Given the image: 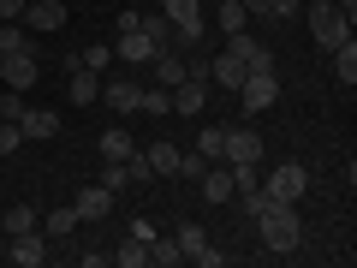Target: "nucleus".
Wrapping results in <instances>:
<instances>
[{"label": "nucleus", "instance_id": "1", "mask_svg": "<svg viewBox=\"0 0 357 268\" xmlns=\"http://www.w3.org/2000/svg\"><path fill=\"white\" fill-rule=\"evenodd\" d=\"M256 239H262V251L286 256L304 244V221H298V203H280V197H268V209L256 215Z\"/></svg>", "mask_w": 357, "mask_h": 268}, {"label": "nucleus", "instance_id": "2", "mask_svg": "<svg viewBox=\"0 0 357 268\" xmlns=\"http://www.w3.org/2000/svg\"><path fill=\"white\" fill-rule=\"evenodd\" d=\"M310 36H316L321 48L333 54L345 36H351V18H345L340 6H333V0H310Z\"/></svg>", "mask_w": 357, "mask_h": 268}, {"label": "nucleus", "instance_id": "3", "mask_svg": "<svg viewBox=\"0 0 357 268\" xmlns=\"http://www.w3.org/2000/svg\"><path fill=\"white\" fill-rule=\"evenodd\" d=\"M274 102H280V77L274 72H244V84H238L244 114H262V107H274Z\"/></svg>", "mask_w": 357, "mask_h": 268}, {"label": "nucleus", "instance_id": "4", "mask_svg": "<svg viewBox=\"0 0 357 268\" xmlns=\"http://www.w3.org/2000/svg\"><path fill=\"white\" fill-rule=\"evenodd\" d=\"M262 191H268V197H280V203H298V197L310 191V173H304L298 161H280L274 173H268V185H262Z\"/></svg>", "mask_w": 357, "mask_h": 268}, {"label": "nucleus", "instance_id": "5", "mask_svg": "<svg viewBox=\"0 0 357 268\" xmlns=\"http://www.w3.org/2000/svg\"><path fill=\"white\" fill-rule=\"evenodd\" d=\"M173 239H178V251H185V262H197V268H220V262H227V256H220L215 244L203 239V227H197V221H185Z\"/></svg>", "mask_w": 357, "mask_h": 268}, {"label": "nucleus", "instance_id": "6", "mask_svg": "<svg viewBox=\"0 0 357 268\" xmlns=\"http://www.w3.org/2000/svg\"><path fill=\"white\" fill-rule=\"evenodd\" d=\"M6 256H13V262L18 268H42V262H48V232H42V227H30V232H13V251H6Z\"/></svg>", "mask_w": 357, "mask_h": 268}, {"label": "nucleus", "instance_id": "7", "mask_svg": "<svg viewBox=\"0 0 357 268\" xmlns=\"http://www.w3.org/2000/svg\"><path fill=\"white\" fill-rule=\"evenodd\" d=\"M227 54L244 66V72H274V54H268L262 42H250L244 30H232V36H227Z\"/></svg>", "mask_w": 357, "mask_h": 268}, {"label": "nucleus", "instance_id": "8", "mask_svg": "<svg viewBox=\"0 0 357 268\" xmlns=\"http://www.w3.org/2000/svg\"><path fill=\"white\" fill-rule=\"evenodd\" d=\"M24 24H30V36L66 30V6H60V0H30V6H24Z\"/></svg>", "mask_w": 357, "mask_h": 268}, {"label": "nucleus", "instance_id": "9", "mask_svg": "<svg viewBox=\"0 0 357 268\" xmlns=\"http://www.w3.org/2000/svg\"><path fill=\"white\" fill-rule=\"evenodd\" d=\"M149 72H155V84H161V89L185 84V48H155L149 54Z\"/></svg>", "mask_w": 357, "mask_h": 268}, {"label": "nucleus", "instance_id": "10", "mask_svg": "<svg viewBox=\"0 0 357 268\" xmlns=\"http://www.w3.org/2000/svg\"><path fill=\"white\" fill-rule=\"evenodd\" d=\"M220 161H262V137H256L250 126H227V149H220Z\"/></svg>", "mask_w": 357, "mask_h": 268}, {"label": "nucleus", "instance_id": "11", "mask_svg": "<svg viewBox=\"0 0 357 268\" xmlns=\"http://www.w3.org/2000/svg\"><path fill=\"white\" fill-rule=\"evenodd\" d=\"M0 77H6V89L24 96V89L42 77V66H36V54H13V60H0Z\"/></svg>", "mask_w": 357, "mask_h": 268}, {"label": "nucleus", "instance_id": "12", "mask_svg": "<svg viewBox=\"0 0 357 268\" xmlns=\"http://www.w3.org/2000/svg\"><path fill=\"white\" fill-rule=\"evenodd\" d=\"M13 54H36V36H30L24 18H6L0 24V60H13Z\"/></svg>", "mask_w": 357, "mask_h": 268}, {"label": "nucleus", "instance_id": "13", "mask_svg": "<svg viewBox=\"0 0 357 268\" xmlns=\"http://www.w3.org/2000/svg\"><path fill=\"white\" fill-rule=\"evenodd\" d=\"M203 107H208V84H197V77L173 84V114H191V119H203Z\"/></svg>", "mask_w": 357, "mask_h": 268}, {"label": "nucleus", "instance_id": "14", "mask_svg": "<svg viewBox=\"0 0 357 268\" xmlns=\"http://www.w3.org/2000/svg\"><path fill=\"white\" fill-rule=\"evenodd\" d=\"M72 209H77V221H107V209H114V191H107V185H89V191H77V197H72Z\"/></svg>", "mask_w": 357, "mask_h": 268}, {"label": "nucleus", "instance_id": "15", "mask_svg": "<svg viewBox=\"0 0 357 268\" xmlns=\"http://www.w3.org/2000/svg\"><path fill=\"white\" fill-rule=\"evenodd\" d=\"M66 89H72V102H77V107L102 102V72H89V66H77V72H66Z\"/></svg>", "mask_w": 357, "mask_h": 268}, {"label": "nucleus", "instance_id": "16", "mask_svg": "<svg viewBox=\"0 0 357 268\" xmlns=\"http://www.w3.org/2000/svg\"><path fill=\"white\" fill-rule=\"evenodd\" d=\"M18 131H24V137H54V131H60V114H54V107H24V114H18Z\"/></svg>", "mask_w": 357, "mask_h": 268}, {"label": "nucleus", "instance_id": "17", "mask_svg": "<svg viewBox=\"0 0 357 268\" xmlns=\"http://www.w3.org/2000/svg\"><path fill=\"white\" fill-rule=\"evenodd\" d=\"M137 89H143V84H131V77H114V84H102V102L114 107V114H137Z\"/></svg>", "mask_w": 357, "mask_h": 268}, {"label": "nucleus", "instance_id": "18", "mask_svg": "<svg viewBox=\"0 0 357 268\" xmlns=\"http://www.w3.org/2000/svg\"><path fill=\"white\" fill-rule=\"evenodd\" d=\"M178 155H185L178 143H149V149H143V161H149L155 179H173V173H178Z\"/></svg>", "mask_w": 357, "mask_h": 268}, {"label": "nucleus", "instance_id": "19", "mask_svg": "<svg viewBox=\"0 0 357 268\" xmlns=\"http://www.w3.org/2000/svg\"><path fill=\"white\" fill-rule=\"evenodd\" d=\"M149 54H155V42L143 36V30H131V36L114 42V60H126V66H149Z\"/></svg>", "mask_w": 357, "mask_h": 268}, {"label": "nucleus", "instance_id": "20", "mask_svg": "<svg viewBox=\"0 0 357 268\" xmlns=\"http://www.w3.org/2000/svg\"><path fill=\"white\" fill-rule=\"evenodd\" d=\"M77 227H84V221H77V209H72V203H54L48 215H42V232H48V244H54V239H66V232H77Z\"/></svg>", "mask_w": 357, "mask_h": 268}, {"label": "nucleus", "instance_id": "21", "mask_svg": "<svg viewBox=\"0 0 357 268\" xmlns=\"http://www.w3.org/2000/svg\"><path fill=\"white\" fill-rule=\"evenodd\" d=\"M197 185H203V197H208V203H232V197H238V191H232V167H208V173L197 179Z\"/></svg>", "mask_w": 357, "mask_h": 268}, {"label": "nucleus", "instance_id": "22", "mask_svg": "<svg viewBox=\"0 0 357 268\" xmlns=\"http://www.w3.org/2000/svg\"><path fill=\"white\" fill-rule=\"evenodd\" d=\"M96 149H102V161H131V155H137V143H131V131L107 126V131H102V143H96Z\"/></svg>", "mask_w": 357, "mask_h": 268}, {"label": "nucleus", "instance_id": "23", "mask_svg": "<svg viewBox=\"0 0 357 268\" xmlns=\"http://www.w3.org/2000/svg\"><path fill=\"white\" fill-rule=\"evenodd\" d=\"M208 84H220V89H238V84H244V66L232 60V54H220V60H208Z\"/></svg>", "mask_w": 357, "mask_h": 268}, {"label": "nucleus", "instance_id": "24", "mask_svg": "<svg viewBox=\"0 0 357 268\" xmlns=\"http://www.w3.org/2000/svg\"><path fill=\"white\" fill-rule=\"evenodd\" d=\"M333 77H340V84H345V89H351V84H357V42H351V36H345V42H340V48H333Z\"/></svg>", "mask_w": 357, "mask_h": 268}, {"label": "nucleus", "instance_id": "25", "mask_svg": "<svg viewBox=\"0 0 357 268\" xmlns=\"http://www.w3.org/2000/svg\"><path fill=\"white\" fill-rule=\"evenodd\" d=\"M114 262H119V268H149V239H137V232H131V239L114 251Z\"/></svg>", "mask_w": 357, "mask_h": 268}, {"label": "nucleus", "instance_id": "26", "mask_svg": "<svg viewBox=\"0 0 357 268\" xmlns=\"http://www.w3.org/2000/svg\"><path fill=\"white\" fill-rule=\"evenodd\" d=\"M137 30L155 42V48H173V24H167L161 13H143V18H137Z\"/></svg>", "mask_w": 357, "mask_h": 268}, {"label": "nucleus", "instance_id": "27", "mask_svg": "<svg viewBox=\"0 0 357 268\" xmlns=\"http://www.w3.org/2000/svg\"><path fill=\"white\" fill-rule=\"evenodd\" d=\"M220 149H227V126H203L197 131V155H203V161H220Z\"/></svg>", "mask_w": 357, "mask_h": 268}, {"label": "nucleus", "instance_id": "28", "mask_svg": "<svg viewBox=\"0 0 357 268\" xmlns=\"http://www.w3.org/2000/svg\"><path fill=\"white\" fill-rule=\"evenodd\" d=\"M149 262H155V268H178V262H185L178 239H149Z\"/></svg>", "mask_w": 357, "mask_h": 268}, {"label": "nucleus", "instance_id": "29", "mask_svg": "<svg viewBox=\"0 0 357 268\" xmlns=\"http://www.w3.org/2000/svg\"><path fill=\"white\" fill-rule=\"evenodd\" d=\"M244 18H250V13H244V0H220V6H215V24L227 30V36H232V30H244Z\"/></svg>", "mask_w": 357, "mask_h": 268}, {"label": "nucleus", "instance_id": "30", "mask_svg": "<svg viewBox=\"0 0 357 268\" xmlns=\"http://www.w3.org/2000/svg\"><path fill=\"white\" fill-rule=\"evenodd\" d=\"M30 227H42V215L30 203H13L6 209V239H13V232H30Z\"/></svg>", "mask_w": 357, "mask_h": 268}, {"label": "nucleus", "instance_id": "31", "mask_svg": "<svg viewBox=\"0 0 357 268\" xmlns=\"http://www.w3.org/2000/svg\"><path fill=\"white\" fill-rule=\"evenodd\" d=\"M161 18L167 24H191V18H203V13H197V0H161Z\"/></svg>", "mask_w": 357, "mask_h": 268}, {"label": "nucleus", "instance_id": "32", "mask_svg": "<svg viewBox=\"0 0 357 268\" xmlns=\"http://www.w3.org/2000/svg\"><path fill=\"white\" fill-rule=\"evenodd\" d=\"M107 60H114V48H107V42H96V48L77 54V66H89V72H107Z\"/></svg>", "mask_w": 357, "mask_h": 268}, {"label": "nucleus", "instance_id": "33", "mask_svg": "<svg viewBox=\"0 0 357 268\" xmlns=\"http://www.w3.org/2000/svg\"><path fill=\"white\" fill-rule=\"evenodd\" d=\"M102 185H107V191H126V185H131V167H126V161H107Z\"/></svg>", "mask_w": 357, "mask_h": 268}, {"label": "nucleus", "instance_id": "34", "mask_svg": "<svg viewBox=\"0 0 357 268\" xmlns=\"http://www.w3.org/2000/svg\"><path fill=\"white\" fill-rule=\"evenodd\" d=\"M18 143H24V131H18V119H0V155H13Z\"/></svg>", "mask_w": 357, "mask_h": 268}, {"label": "nucleus", "instance_id": "35", "mask_svg": "<svg viewBox=\"0 0 357 268\" xmlns=\"http://www.w3.org/2000/svg\"><path fill=\"white\" fill-rule=\"evenodd\" d=\"M203 173H208V161H203L197 149H191V155H178V179H203Z\"/></svg>", "mask_w": 357, "mask_h": 268}, {"label": "nucleus", "instance_id": "36", "mask_svg": "<svg viewBox=\"0 0 357 268\" xmlns=\"http://www.w3.org/2000/svg\"><path fill=\"white\" fill-rule=\"evenodd\" d=\"M137 18H143V13H114V30H119V36H131V30H137Z\"/></svg>", "mask_w": 357, "mask_h": 268}, {"label": "nucleus", "instance_id": "37", "mask_svg": "<svg viewBox=\"0 0 357 268\" xmlns=\"http://www.w3.org/2000/svg\"><path fill=\"white\" fill-rule=\"evenodd\" d=\"M24 6L30 0H0V24H6V18H24Z\"/></svg>", "mask_w": 357, "mask_h": 268}, {"label": "nucleus", "instance_id": "38", "mask_svg": "<svg viewBox=\"0 0 357 268\" xmlns=\"http://www.w3.org/2000/svg\"><path fill=\"white\" fill-rule=\"evenodd\" d=\"M333 6H340V13H345V18H351V13H357V0H333Z\"/></svg>", "mask_w": 357, "mask_h": 268}]
</instances>
